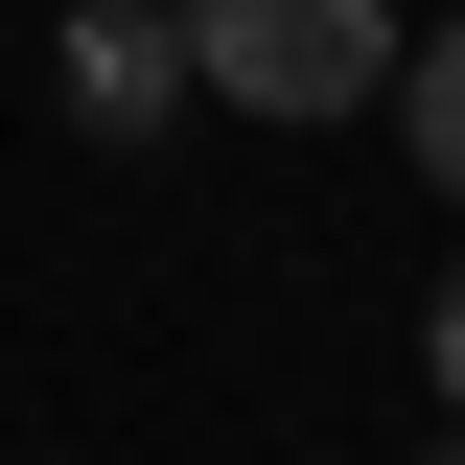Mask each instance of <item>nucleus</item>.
<instances>
[{
	"label": "nucleus",
	"instance_id": "obj_1",
	"mask_svg": "<svg viewBox=\"0 0 465 465\" xmlns=\"http://www.w3.org/2000/svg\"><path fill=\"white\" fill-rule=\"evenodd\" d=\"M186 24V94H232V116H372L396 94V0H163Z\"/></svg>",
	"mask_w": 465,
	"mask_h": 465
},
{
	"label": "nucleus",
	"instance_id": "obj_2",
	"mask_svg": "<svg viewBox=\"0 0 465 465\" xmlns=\"http://www.w3.org/2000/svg\"><path fill=\"white\" fill-rule=\"evenodd\" d=\"M70 116H94V140H163L186 116V24L163 0H70Z\"/></svg>",
	"mask_w": 465,
	"mask_h": 465
},
{
	"label": "nucleus",
	"instance_id": "obj_3",
	"mask_svg": "<svg viewBox=\"0 0 465 465\" xmlns=\"http://www.w3.org/2000/svg\"><path fill=\"white\" fill-rule=\"evenodd\" d=\"M396 140H419V186L465 210V24H442V47H396Z\"/></svg>",
	"mask_w": 465,
	"mask_h": 465
},
{
	"label": "nucleus",
	"instance_id": "obj_4",
	"mask_svg": "<svg viewBox=\"0 0 465 465\" xmlns=\"http://www.w3.org/2000/svg\"><path fill=\"white\" fill-rule=\"evenodd\" d=\"M419 372H442V396H465V256H442V302H419Z\"/></svg>",
	"mask_w": 465,
	"mask_h": 465
},
{
	"label": "nucleus",
	"instance_id": "obj_5",
	"mask_svg": "<svg viewBox=\"0 0 465 465\" xmlns=\"http://www.w3.org/2000/svg\"><path fill=\"white\" fill-rule=\"evenodd\" d=\"M419 465H465V442H419Z\"/></svg>",
	"mask_w": 465,
	"mask_h": 465
}]
</instances>
